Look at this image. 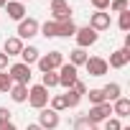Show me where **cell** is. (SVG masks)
<instances>
[{
	"mask_svg": "<svg viewBox=\"0 0 130 130\" xmlns=\"http://www.w3.org/2000/svg\"><path fill=\"white\" fill-rule=\"evenodd\" d=\"M92 127H94V125H92L84 115H79V117L74 120V130H92Z\"/></svg>",
	"mask_w": 130,
	"mask_h": 130,
	"instance_id": "cell-29",
	"label": "cell"
},
{
	"mask_svg": "<svg viewBox=\"0 0 130 130\" xmlns=\"http://www.w3.org/2000/svg\"><path fill=\"white\" fill-rule=\"evenodd\" d=\"M74 38H77V48H84V51H87L89 46H94V43H97L100 33H97L94 28H89V26H82V28H77Z\"/></svg>",
	"mask_w": 130,
	"mask_h": 130,
	"instance_id": "cell-4",
	"label": "cell"
},
{
	"mask_svg": "<svg viewBox=\"0 0 130 130\" xmlns=\"http://www.w3.org/2000/svg\"><path fill=\"white\" fill-rule=\"evenodd\" d=\"M5 69H8V56L0 51V72H5Z\"/></svg>",
	"mask_w": 130,
	"mask_h": 130,
	"instance_id": "cell-35",
	"label": "cell"
},
{
	"mask_svg": "<svg viewBox=\"0 0 130 130\" xmlns=\"http://www.w3.org/2000/svg\"><path fill=\"white\" fill-rule=\"evenodd\" d=\"M64 100H67V110H69V107H77V105L82 102V97H79L74 89H67V92H64Z\"/></svg>",
	"mask_w": 130,
	"mask_h": 130,
	"instance_id": "cell-26",
	"label": "cell"
},
{
	"mask_svg": "<svg viewBox=\"0 0 130 130\" xmlns=\"http://www.w3.org/2000/svg\"><path fill=\"white\" fill-rule=\"evenodd\" d=\"M89 3L94 5V10H107L110 8V0H89Z\"/></svg>",
	"mask_w": 130,
	"mask_h": 130,
	"instance_id": "cell-32",
	"label": "cell"
},
{
	"mask_svg": "<svg viewBox=\"0 0 130 130\" xmlns=\"http://www.w3.org/2000/svg\"><path fill=\"white\" fill-rule=\"evenodd\" d=\"M87 59H89V54L84 51V48H74V51H69V64H72V67H84V64H87Z\"/></svg>",
	"mask_w": 130,
	"mask_h": 130,
	"instance_id": "cell-19",
	"label": "cell"
},
{
	"mask_svg": "<svg viewBox=\"0 0 130 130\" xmlns=\"http://www.w3.org/2000/svg\"><path fill=\"white\" fill-rule=\"evenodd\" d=\"M102 89V94H105V102H115L117 97H122V87L117 84V82H110V84H105V87H100Z\"/></svg>",
	"mask_w": 130,
	"mask_h": 130,
	"instance_id": "cell-16",
	"label": "cell"
},
{
	"mask_svg": "<svg viewBox=\"0 0 130 130\" xmlns=\"http://www.w3.org/2000/svg\"><path fill=\"white\" fill-rule=\"evenodd\" d=\"M84 67H87L89 77H105L107 69H110V67H107V59H102V56H89Z\"/></svg>",
	"mask_w": 130,
	"mask_h": 130,
	"instance_id": "cell-10",
	"label": "cell"
},
{
	"mask_svg": "<svg viewBox=\"0 0 130 130\" xmlns=\"http://www.w3.org/2000/svg\"><path fill=\"white\" fill-rule=\"evenodd\" d=\"M5 10H8V18H13V21H23L26 18V5L18 3V0H8Z\"/></svg>",
	"mask_w": 130,
	"mask_h": 130,
	"instance_id": "cell-15",
	"label": "cell"
},
{
	"mask_svg": "<svg viewBox=\"0 0 130 130\" xmlns=\"http://www.w3.org/2000/svg\"><path fill=\"white\" fill-rule=\"evenodd\" d=\"M8 94H10V100H13V102H18V105L28 102V87H26V84H13Z\"/></svg>",
	"mask_w": 130,
	"mask_h": 130,
	"instance_id": "cell-17",
	"label": "cell"
},
{
	"mask_svg": "<svg viewBox=\"0 0 130 130\" xmlns=\"http://www.w3.org/2000/svg\"><path fill=\"white\" fill-rule=\"evenodd\" d=\"M21 51H23V41L18 38V36H10V38H5V43H3V54L10 59V56H21Z\"/></svg>",
	"mask_w": 130,
	"mask_h": 130,
	"instance_id": "cell-13",
	"label": "cell"
},
{
	"mask_svg": "<svg viewBox=\"0 0 130 130\" xmlns=\"http://www.w3.org/2000/svg\"><path fill=\"white\" fill-rule=\"evenodd\" d=\"M69 89H74V92H77L79 97H84V94H87V84H84L82 79H77V82H74V84H72Z\"/></svg>",
	"mask_w": 130,
	"mask_h": 130,
	"instance_id": "cell-31",
	"label": "cell"
},
{
	"mask_svg": "<svg viewBox=\"0 0 130 130\" xmlns=\"http://www.w3.org/2000/svg\"><path fill=\"white\" fill-rule=\"evenodd\" d=\"M38 125L43 130H56L61 125V115L54 112L51 107H43V110H38Z\"/></svg>",
	"mask_w": 130,
	"mask_h": 130,
	"instance_id": "cell-9",
	"label": "cell"
},
{
	"mask_svg": "<svg viewBox=\"0 0 130 130\" xmlns=\"http://www.w3.org/2000/svg\"><path fill=\"white\" fill-rule=\"evenodd\" d=\"M38 56H41V51H38L36 46H23V51H21V61L26 64V67L36 64V61H38Z\"/></svg>",
	"mask_w": 130,
	"mask_h": 130,
	"instance_id": "cell-18",
	"label": "cell"
},
{
	"mask_svg": "<svg viewBox=\"0 0 130 130\" xmlns=\"http://www.w3.org/2000/svg\"><path fill=\"white\" fill-rule=\"evenodd\" d=\"M102 125H105L102 130H122V122H120L117 117H107V120H105Z\"/></svg>",
	"mask_w": 130,
	"mask_h": 130,
	"instance_id": "cell-30",
	"label": "cell"
},
{
	"mask_svg": "<svg viewBox=\"0 0 130 130\" xmlns=\"http://www.w3.org/2000/svg\"><path fill=\"white\" fill-rule=\"evenodd\" d=\"M127 64H130V48H115V51L110 54L107 67H112V69H122V67H127Z\"/></svg>",
	"mask_w": 130,
	"mask_h": 130,
	"instance_id": "cell-12",
	"label": "cell"
},
{
	"mask_svg": "<svg viewBox=\"0 0 130 130\" xmlns=\"http://www.w3.org/2000/svg\"><path fill=\"white\" fill-rule=\"evenodd\" d=\"M48 102H51V110L59 112V115L67 110V100H64V94H54V97H48Z\"/></svg>",
	"mask_w": 130,
	"mask_h": 130,
	"instance_id": "cell-23",
	"label": "cell"
},
{
	"mask_svg": "<svg viewBox=\"0 0 130 130\" xmlns=\"http://www.w3.org/2000/svg\"><path fill=\"white\" fill-rule=\"evenodd\" d=\"M110 115H112V105H110V102H102V105H92L84 117H87L92 125H100V122H105Z\"/></svg>",
	"mask_w": 130,
	"mask_h": 130,
	"instance_id": "cell-8",
	"label": "cell"
},
{
	"mask_svg": "<svg viewBox=\"0 0 130 130\" xmlns=\"http://www.w3.org/2000/svg\"><path fill=\"white\" fill-rule=\"evenodd\" d=\"M87 97H89V105H102V102H105V94H102V89H100V87L87 89Z\"/></svg>",
	"mask_w": 130,
	"mask_h": 130,
	"instance_id": "cell-25",
	"label": "cell"
},
{
	"mask_svg": "<svg viewBox=\"0 0 130 130\" xmlns=\"http://www.w3.org/2000/svg\"><path fill=\"white\" fill-rule=\"evenodd\" d=\"M59 26V36L61 38H69V36H74L77 33V23L69 18V21H61V23H56Z\"/></svg>",
	"mask_w": 130,
	"mask_h": 130,
	"instance_id": "cell-20",
	"label": "cell"
},
{
	"mask_svg": "<svg viewBox=\"0 0 130 130\" xmlns=\"http://www.w3.org/2000/svg\"><path fill=\"white\" fill-rule=\"evenodd\" d=\"M38 28H41V23H38L36 18H23V21H18V31H15V36H18L21 41H28V38L38 36Z\"/></svg>",
	"mask_w": 130,
	"mask_h": 130,
	"instance_id": "cell-7",
	"label": "cell"
},
{
	"mask_svg": "<svg viewBox=\"0 0 130 130\" xmlns=\"http://www.w3.org/2000/svg\"><path fill=\"white\" fill-rule=\"evenodd\" d=\"M10 120V110L8 107H0V122H8Z\"/></svg>",
	"mask_w": 130,
	"mask_h": 130,
	"instance_id": "cell-33",
	"label": "cell"
},
{
	"mask_svg": "<svg viewBox=\"0 0 130 130\" xmlns=\"http://www.w3.org/2000/svg\"><path fill=\"white\" fill-rule=\"evenodd\" d=\"M48 89L43 87V84H33V87H28V105L31 107H36V110H43V107H48Z\"/></svg>",
	"mask_w": 130,
	"mask_h": 130,
	"instance_id": "cell-3",
	"label": "cell"
},
{
	"mask_svg": "<svg viewBox=\"0 0 130 130\" xmlns=\"http://www.w3.org/2000/svg\"><path fill=\"white\" fill-rule=\"evenodd\" d=\"M0 130H18V127H15L13 120H8V122H0Z\"/></svg>",
	"mask_w": 130,
	"mask_h": 130,
	"instance_id": "cell-34",
	"label": "cell"
},
{
	"mask_svg": "<svg viewBox=\"0 0 130 130\" xmlns=\"http://www.w3.org/2000/svg\"><path fill=\"white\" fill-rule=\"evenodd\" d=\"M122 130H130V127H125V125H122Z\"/></svg>",
	"mask_w": 130,
	"mask_h": 130,
	"instance_id": "cell-39",
	"label": "cell"
},
{
	"mask_svg": "<svg viewBox=\"0 0 130 130\" xmlns=\"http://www.w3.org/2000/svg\"><path fill=\"white\" fill-rule=\"evenodd\" d=\"M41 84H43L46 89L59 87V72H43V74H41Z\"/></svg>",
	"mask_w": 130,
	"mask_h": 130,
	"instance_id": "cell-22",
	"label": "cell"
},
{
	"mask_svg": "<svg viewBox=\"0 0 130 130\" xmlns=\"http://www.w3.org/2000/svg\"><path fill=\"white\" fill-rule=\"evenodd\" d=\"M38 69H41V74L43 72H59V67L64 64V51H48V54H43V56H38Z\"/></svg>",
	"mask_w": 130,
	"mask_h": 130,
	"instance_id": "cell-1",
	"label": "cell"
},
{
	"mask_svg": "<svg viewBox=\"0 0 130 130\" xmlns=\"http://www.w3.org/2000/svg\"><path fill=\"white\" fill-rule=\"evenodd\" d=\"M110 13H122V10H130V0H110Z\"/></svg>",
	"mask_w": 130,
	"mask_h": 130,
	"instance_id": "cell-24",
	"label": "cell"
},
{
	"mask_svg": "<svg viewBox=\"0 0 130 130\" xmlns=\"http://www.w3.org/2000/svg\"><path fill=\"white\" fill-rule=\"evenodd\" d=\"M8 72V77L13 79V84H26V87H31V67H26L23 61H18V64H10V67L5 69Z\"/></svg>",
	"mask_w": 130,
	"mask_h": 130,
	"instance_id": "cell-2",
	"label": "cell"
},
{
	"mask_svg": "<svg viewBox=\"0 0 130 130\" xmlns=\"http://www.w3.org/2000/svg\"><path fill=\"white\" fill-rule=\"evenodd\" d=\"M110 13H105V10H94L92 15H89V28H94L97 33H102V31H107L110 28Z\"/></svg>",
	"mask_w": 130,
	"mask_h": 130,
	"instance_id": "cell-11",
	"label": "cell"
},
{
	"mask_svg": "<svg viewBox=\"0 0 130 130\" xmlns=\"http://www.w3.org/2000/svg\"><path fill=\"white\" fill-rule=\"evenodd\" d=\"M26 130H43V127H41L38 122H28V125H26Z\"/></svg>",
	"mask_w": 130,
	"mask_h": 130,
	"instance_id": "cell-36",
	"label": "cell"
},
{
	"mask_svg": "<svg viewBox=\"0 0 130 130\" xmlns=\"http://www.w3.org/2000/svg\"><path fill=\"white\" fill-rule=\"evenodd\" d=\"M10 87H13V79L8 77V72H0V92H10Z\"/></svg>",
	"mask_w": 130,
	"mask_h": 130,
	"instance_id": "cell-28",
	"label": "cell"
},
{
	"mask_svg": "<svg viewBox=\"0 0 130 130\" xmlns=\"http://www.w3.org/2000/svg\"><path fill=\"white\" fill-rule=\"evenodd\" d=\"M127 115H130V100H127V97H117V100L112 102V117L122 120V117H127Z\"/></svg>",
	"mask_w": 130,
	"mask_h": 130,
	"instance_id": "cell-14",
	"label": "cell"
},
{
	"mask_svg": "<svg viewBox=\"0 0 130 130\" xmlns=\"http://www.w3.org/2000/svg\"><path fill=\"white\" fill-rule=\"evenodd\" d=\"M5 3H8V0H0V8H5Z\"/></svg>",
	"mask_w": 130,
	"mask_h": 130,
	"instance_id": "cell-37",
	"label": "cell"
},
{
	"mask_svg": "<svg viewBox=\"0 0 130 130\" xmlns=\"http://www.w3.org/2000/svg\"><path fill=\"white\" fill-rule=\"evenodd\" d=\"M92 130H100V127H97V125H94V127H92Z\"/></svg>",
	"mask_w": 130,
	"mask_h": 130,
	"instance_id": "cell-40",
	"label": "cell"
},
{
	"mask_svg": "<svg viewBox=\"0 0 130 130\" xmlns=\"http://www.w3.org/2000/svg\"><path fill=\"white\" fill-rule=\"evenodd\" d=\"M38 33H41L43 38H56V36H59V26H56L54 21H46V23H41Z\"/></svg>",
	"mask_w": 130,
	"mask_h": 130,
	"instance_id": "cell-21",
	"label": "cell"
},
{
	"mask_svg": "<svg viewBox=\"0 0 130 130\" xmlns=\"http://www.w3.org/2000/svg\"><path fill=\"white\" fill-rule=\"evenodd\" d=\"M117 28H120L122 33L130 31V10H122V13H120V18H117Z\"/></svg>",
	"mask_w": 130,
	"mask_h": 130,
	"instance_id": "cell-27",
	"label": "cell"
},
{
	"mask_svg": "<svg viewBox=\"0 0 130 130\" xmlns=\"http://www.w3.org/2000/svg\"><path fill=\"white\" fill-rule=\"evenodd\" d=\"M48 13H51V21H54V23L69 21V18H72V5L67 3V0H51Z\"/></svg>",
	"mask_w": 130,
	"mask_h": 130,
	"instance_id": "cell-6",
	"label": "cell"
},
{
	"mask_svg": "<svg viewBox=\"0 0 130 130\" xmlns=\"http://www.w3.org/2000/svg\"><path fill=\"white\" fill-rule=\"evenodd\" d=\"M18 3H23V5H26V3H31V0H18Z\"/></svg>",
	"mask_w": 130,
	"mask_h": 130,
	"instance_id": "cell-38",
	"label": "cell"
},
{
	"mask_svg": "<svg viewBox=\"0 0 130 130\" xmlns=\"http://www.w3.org/2000/svg\"><path fill=\"white\" fill-rule=\"evenodd\" d=\"M77 79H79V69H77V67H72L69 61H64L61 67H59V87L69 89Z\"/></svg>",
	"mask_w": 130,
	"mask_h": 130,
	"instance_id": "cell-5",
	"label": "cell"
}]
</instances>
